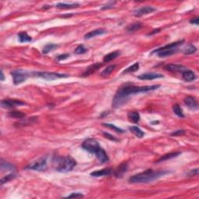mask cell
Listing matches in <instances>:
<instances>
[{
	"mask_svg": "<svg viewBox=\"0 0 199 199\" xmlns=\"http://www.w3.org/2000/svg\"><path fill=\"white\" fill-rule=\"evenodd\" d=\"M160 85L145 86V87H135V86H125L118 90L117 94L113 99L112 106L115 108H120L123 105L130 96L140 93H146L160 88Z\"/></svg>",
	"mask_w": 199,
	"mask_h": 199,
	"instance_id": "obj_1",
	"label": "cell"
},
{
	"mask_svg": "<svg viewBox=\"0 0 199 199\" xmlns=\"http://www.w3.org/2000/svg\"><path fill=\"white\" fill-rule=\"evenodd\" d=\"M82 147L90 153L95 154L98 160L101 163H105L109 160V157L107 153L104 151V149L101 146L100 143L95 139H87L86 141L83 142Z\"/></svg>",
	"mask_w": 199,
	"mask_h": 199,
	"instance_id": "obj_2",
	"label": "cell"
},
{
	"mask_svg": "<svg viewBox=\"0 0 199 199\" xmlns=\"http://www.w3.org/2000/svg\"><path fill=\"white\" fill-rule=\"evenodd\" d=\"M167 171H154L153 170H147L142 173H139L129 178V183L139 184V183H149L157 180L158 178L166 174Z\"/></svg>",
	"mask_w": 199,
	"mask_h": 199,
	"instance_id": "obj_3",
	"label": "cell"
},
{
	"mask_svg": "<svg viewBox=\"0 0 199 199\" xmlns=\"http://www.w3.org/2000/svg\"><path fill=\"white\" fill-rule=\"evenodd\" d=\"M56 167L55 169L61 173L70 172L76 166V161L72 157L67 156L60 157L56 159Z\"/></svg>",
	"mask_w": 199,
	"mask_h": 199,
	"instance_id": "obj_4",
	"label": "cell"
},
{
	"mask_svg": "<svg viewBox=\"0 0 199 199\" xmlns=\"http://www.w3.org/2000/svg\"><path fill=\"white\" fill-rule=\"evenodd\" d=\"M34 76L40 77L46 80H55V79H62V78L69 77V75L62 74V73H57V72H33Z\"/></svg>",
	"mask_w": 199,
	"mask_h": 199,
	"instance_id": "obj_5",
	"label": "cell"
},
{
	"mask_svg": "<svg viewBox=\"0 0 199 199\" xmlns=\"http://www.w3.org/2000/svg\"><path fill=\"white\" fill-rule=\"evenodd\" d=\"M11 75L12 76L13 83H14L15 85L20 84V83H23L29 77L28 72H26V71L23 70V69L13 70L12 72H11Z\"/></svg>",
	"mask_w": 199,
	"mask_h": 199,
	"instance_id": "obj_6",
	"label": "cell"
},
{
	"mask_svg": "<svg viewBox=\"0 0 199 199\" xmlns=\"http://www.w3.org/2000/svg\"><path fill=\"white\" fill-rule=\"evenodd\" d=\"M48 163H47V160L45 157L41 158L38 160L35 161L33 163H30V165L26 166L25 169L32 170L36 171H44L47 169Z\"/></svg>",
	"mask_w": 199,
	"mask_h": 199,
	"instance_id": "obj_7",
	"label": "cell"
},
{
	"mask_svg": "<svg viewBox=\"0 0 199 199\" xmlns=\"http://www.w3.org/2000/svg\"><path fill=\"white\" fill-rule=\"evenodd\" d=\"M26 103L19 100H16V99H7V100H3L1 102V105L3 108H12L16 107H19V106L25 105Z\"/></svg>",
	"mask_w": 199,
	"mask_h": 199,
	"instance_id": "obj_8",
	"label": "cell"
},
{
	"mask_svg": "<svg viewBox=\"0 0 199 199\" xmlns=\"http://www.w3.org/2000/svg\"><path fill=\"white\" fill-rule=\"evenodd\" d=\"M156 9L155 8L152 7V6H149V5H146V6H144V7L139 8L137 10L134 11V15L137 17H139V16H144V15L149 14V13H151V12H154Z\"/></svg>",
	"mask_w": 199,
	"mask_h": 199,
	"instance_id": "obj_9",
	"label": "cell"
},
{
	"mask_svg": "<svg viewBox=\"0 0 199 199\" xmlns=\"http://www.w3.org/2000/svg\"><path fill=\"white\" fill-rule=\"evenodd\" d=\"M164 69L170 72H183L187 69V67H185L182 65H177V64H169L164 66Z\"/></svg>",
	"mask_w": 199,
	"mask_h": 199,
	"instance_id": "obj_10",
	"label": "cell"
},
{
	"mask_svg": "<svg viewBox=\"0 0 199 199\" xmlns=\"http://www.w3.org/2000/svg\"><path fill=\"white\" fill-rule=\"evenodd\" d=\"M163 77V76L162 74L155 73V72H147V73H144V74L138 76V78L142 80H153V79H160V78Z\"/></svg>",
	"mask_w": 199,
	"mask_h": 199,
	"instance_id": "obj_11",
	"label": "cell"
},
{
	"mask_svg": "<svg viewBox=\"0 0 199 199\" xmlns=\"http://www.w3.org/2000/svg\"><path fill=\"white\" fill-rule=\"evenodd\" d=\"M114 173V171L111 168H106V169L101 170H97L94 171L90 173V175L93 177H105L109 176Z\"/></svg>",
	"mask_w": 199,
	"mask_h": 199,
	"instance_id": "obj_12",
	"label": "cell"
},
{
	"mask_svg": "<svg viewBox=\"0 0 199 199\" xmlns=\"http://www.w3.org/2000/svg\"><path fill=\"white\" fill-rule=\"evenodd\" d=\"M184 101V104H186L190 109L194 110V109H197V108H198L197 102L194 97H190V96H187V97H185Z\"/></svg>",
	"mask_w": 199,
	"mask_h": 199,
	"instance_id": "obj_13",
	"label": "cell"
},
{
	"mask_svg": "<svg viewBox=\"0 0 199 199\" xmlns=\"http://www.w3.org/2000/svg\"><path fill=\"white\" fill-rule=\"evenodd\" d=\"M178 51L177 48H171V49L167 50H161V51H158L156 53H157V55L160 58H165V57L170 56V55H173L175 53Z\"/></svg>",
	"mask_w": 199,
	"mask_h": 199,
	"instance_id": "obj_14",
	"label": "cell"
},
{
	"mask_svg": "<svg viewBox=\"0 0 199 199\" xmlns=\"http://www.w3.org/2000/svg\"><path fill=\"white\" fill-rule=\"evenodd\" d=\"M182 76H183V79H184L185 81L187 82L194 81V79H196L195 73L193 71L189 70V69H187L186 71L182 72Z\"/></svg>",
	"mask_w": 199,
	"mask_h": 199,
	"instance_id": "obj_15",
	"label": "cell"
},
{
	"mask_svg": "<svg viewBox=\"0 0 199 199\" xmlns=\"http://www.w3.org/2000/svg\"><path fill=\"white\" fill-rule=\"evenodd\" d=\"M101 63H95L94 65H91L90 66H89L87 69V70L85 71L83 73V76H90L91 74L94 73L97 70H98V69H100V67L101 66Z\"/></svg>",
	"mask_w": 199,
	"mask_h": 199,
	"instance_id": "obj_16",
	"label": "cell"
},
{
	"mask_svg": "<svg viewBox=\"0 0 199 199\" xmlns=\"http://www.w3.org/2000/svg\"><path fill=\"white\" fill-rule=\"evenodd\" d=\"M128 170V163H123L121 164L118 167V169L114 172V174L116 177H121L124 173L127 171Z\"/></svg>",
	"mask_w": 199,
	"mask_h": 199,
	"instance_id": "obj_17",
	"label": "cell"
},
{
	"mask_svg": "<svg viewBox=\"0 0 199 199\" xmlns=\"http://www.w3.org/2000/svg\"><path fill=\"white\" fill-rule=\"evenodd\" d=\"M106 33V30L104 29H97V30H92V31L89 32L87 34H85L84 37L85 39H90L93 38V37H95L99 35H102V34H104Z\"/></svg>",
	"mask_w": 199,
	"mask_h": 199,
	"instance_id": "obj_18",
	"label": "cell"
},
{
	"mask_svg": "<svg viewBox=\"0 0 199 199\" xmlns=\"http://www.w3.org/2000/svg\"><path fill=\"white\" fill-rule=\"evenodd\" d=\"M121 55V51H113V52L109 53L107 55H105L104 58V62H111V61L114 60L116 58H118L119 55Z\"/></svg>",
	"mask_w": 199,
	"mask_h": 199,
	"instance_id": "obj_19",
	"label": "cell"
},
{
	"mask_svg": "<svg viewBox=\"0 0 199 199\" xmlns=\"http://www.w3.org/2000/svg\"><path fill=\"white\" fill-rule=\"evenodd\" d=\"M128 118L130 122L132 123H138L140 120V115H139V112L137 111H131L128 114Z\"/></svg>",
	"mask_w": 199,
	"mask_h": 199,
	"instance_id": "obj_20",
	"label": "cell"
},
{
	"mask_svg": "<svg viewBox=\"0 0 199 199\" xmlns=\"http://www.w3.org/2000/svg\"><path fill=\"white\" fill-rule=\"evenodd\" d=\"M18 39H19V42L24 43V42H30L32 41V37L27 34L26 32H20L18 34Z\"/></svg>",
	"mask_w": 199,
	"mask_h": 199,
	"instance_id": "obj_21",
	"label": "cell"
},
{
	"mask_svg": "<svg viewBox=\"0 0 199 199\" xmlns=\"http://www.w3.org/2000/svg\"><path fill=\"white\" fill-rule=\"evenodd\" d=\"M180 154V152H176V153H171L166 154V155L163 156L160 159H159L158 160H157L156 163H160L162 162V161L168 160H170V159H173L174 158V157L178 156Z\"/></svg>",
	"mask_w": 199,
	"mask_h": 199,
	"instance_id": "obj_22",
	"label": "cell"
},
{
	"mask_svg": "<svg viewBox=\"0 0 199 199\" xmlns=\"http://www.w3.org/2000/svg\"><path fill=\"white\" fill-rule=\"evenodd\" d=\"M129 130H130L136 137L139 138V139L143 138V136H145L144 132L139 129V127H137V126H131V127H129Z\"/></svg>",
	"mask_w": 199,
	"mask_h": 199,
	"instance_id": "obj_23",
	"label": "cell"
},
{
	"mask_svg": "<svg viewBox=\"0 0 199 199\" xmlns=\"http://www.w3.org/2000/svg\"><path fill=\"white\" fill-rule=\"evenodd\" d=\"M79 3H65V2H59L56 5V7L58 9H72V8L78 7Z\"/></svg>",
	"mask_w": 199,
	"mask_h": 199,
	"instance_id": "obj_24",
	"label": "cell"
},
{
	"mask_svg": "<svg viewBox=\"0 0 199 199\" xmlns=\"http://www.w3.org/2000/svg\"><path fill=\"white\" fill-rule=\"evenodd\" d=\"M1 170H2V171H14L15 167L14 166L12 165V164L9 163L5 162V161L2 160V162H1Z\"/></svg>",
	"mask_w": 199,
	"mask_h": 199,
	"instance_id": "obj_25",
	"label": "cell"
},
{
	"mask_svg": "<svg viewBox=\"0 0 199 199\" xmlns=\"http://www.w3.org/2000/svg\"><path fill=\"white\" fill-rule=\"evenodd\" d=\"M142 27V23H132V24H130L127 28H126V30L129 33H132V32L137 31L138 30Z\"/></svg>",
	"mask_w": 199,
	"mask_h": 199,
	"instance_id": "obj_26",
	"label": "cell"
},
{
	"mask_svg": "<svg viewBox=\"0 0 199 199\" xmlns=\"http://www.w3.org/2000/svg\"><path fill=\"white\" fill-rule=\"evenodd\" d=\"M115 68H116V65H109V66H108V67L106 68L105 69H104V70L102 71V72H101V76H109V75L111 74V72H112L113 71L115 70Z\"/></svg>",
	"mask_w": 199,
	"mask_h": 199,
	"instance_id": "obj_27",
	"label": "cell"
},
{
	"mask_svg": "<svg viewBox=\"0 0 199 199\" xmlns=\"http://www.w3.org/2000/svg\"><path fill=\"white\" fill-rule=\"evenodd\" d=\"M139 62H136V63H135L134 65H132V66H130V67L127 68V69H125V70L123 71V74H126V73H131V72H136V71H137L138 69H139Z\"/></svg>",
	"mask_w": 199,
	"mask_h": 199,
	"instance_id": "obj_28",
	"label": "cell"
},
{
	"mask_svg": "<svg viewBox=\"0 0 199 199\" xmlns=\"http://www.w3.org/2000/svg\"><path fill=\"white\" fill-rule=\"evenodd\" d=\"M16 177V173H9V174H7L6 176L3 177L1 179V184H4L5 183H6V182H9L10 181V180H13L15 177Z\"/></svg>",
	"mask_w": 199,
	"mask_h": 199,
	"instance_id": "obj_29",
	"label": "cell"
},
{
	"mask_svg": "<svg viewBox=\"0 0 199 199\" xmlns=\"http://www.w3.org/2000/svg\"><path fill=\"white\" fill-rule=\"evenodd\" d=\"M173 111L174 112L175 115H177V116L180 117V118H184V117L181 108H180V105H178V104H174V105L173 106Z\"/></svg>",
	"mask_w": 199,
	"mask_h": 199,
	"instance_id": "obj_30",
	"label": "cell"
},
{
	"mask_svg": "<svg viewBox=\"0 0 199 199\" xmlns=\"http://www.w3.org/2000/svg\"><path fill=\"white\" fill-rule=\"evenodd\" d=\"M9 117H11V118H19V119H23V118L25 117V115L23 114V113L20 112V111H11V112H9Z\"/></svg>",
	"mask_w": 199,
	"mask_h": 199,
	"instance_id": "obj_31",
	"label": "cell"
},
{
	"mask_svg": "<svg viewBox=\"0 0 199 199\" xmlns=\"http://www.w3.org/2000/svg\"><path fill=\"white\" fill-rule=\"evenodd\" d=\"M58 48V45H56V44H48L47 45H45L44 47L42 52L44 53V54H48V52H50L51 51H52L54 48Z\"/></svg>",
	"mask_w": 199,
	"mask_h": 199,
	"instance_id": "obj_32",
	"label": "cell"
},
{
	"mask_svg": "<svg viewBox=\"0 0 199 199\" xmlns=\"http://www.w3.org/2000/svg\"><path fill=\"white\" fill-rule=\"evenodd\" d=\"M196 50H197V48H196L194 45H192V44H189L187 48L184 49V53L185 55H190V54H193V53L195 52Z\"/></svg>",
	"mask_w": 199,
	"mask_h": 199,
	"instance_id": "obj_33",
	"label": "cell"
},
{
	"mask_svg": "<svg viewBox=\"0 0 199 199\" xmlns=\"http://www.w3.org/2000/svg\"><path fill=\"white\" fill-rule=\"evenodd\" d=\"M103 125H104V126H105V127H107V128H109V129H113V130L115 131L116 132H118V133H123V132H124V130H122V129H119V128L116 127L115 125H112V124L104 123V124H103Z\"/></svg>",
	"mask_w": 199,
	"mask_h": 199,
	"instance_id": "obj_34",
	"label": "cell"
},
{
	"mask_svg": "<svg viewBox=\"0 0 199 199\" xmlns=\"http://www.w3.org/2000/svg\"><path fill=\"white\" fill-rule=\"evenodd\" d=\"M86 52H87V49L85 48L83 44L77 46L76 49H75V53L77 54V55H82V54H84Z\"/></svg>",
	"mask_w": 199,
	"mask_h": 199,
	"instance_id": "obj_35",
	"label": "cell"
},
{
	"mask_svg": "<svg viewBox=\"0 0 199 199\" xmlns=\"http://www.w3.org/2000/svg\"><path fill=\"white\" fill-rule=\"evenodd\" d=\"M33 120H34V118H26V121L23 120V121H21V122H19V123H17V124H18V125H19V126H21V125L24 126V125H30V124L33 123Z\"/></svg>",
	"mask_w": 199,
	"mask_h": 199,
	"instance_id": "obj_36",
	"label": "cell"
},
{
	"mask_svg": "<svg viewBox=\"0 0 199 199\" xmlns=\"http://www.w3.org/2000/svg\"><path fill=\"white\" fill-rule=\"evenodd\" d=\"M83 195L81 194V193H79V192H76V193H72L71 194H69V195L66 196L65 197H67V198H69V197H83Z\"/></svg>",
	"mask_w": 199,
	"mask_h": 199,
	"instance_id": "obj_37",
	"label": "cell"
},
{
	"mask_svg": "<svg viewBox=\"0 0 199 199\" xmlns=\"http://www.w3.org/2000/svg\"><path fill=\"white\" fill-rule=\"evenodd\" d=\"M116 3L115 2H108V4H106L105 5H104L102 8H101V9H111V8L114 6V5Z\"/></svg>",
	"mask_w": 199,
	"mask_h": 199,
	"instance_id": "obj_38",
	"label": "cell"
},
{
	"mask_svg": "<svg viewBox=\"0 0 199 199\" xmlns=\"http://www.w3.org/2000/svg\"><path fill=\"white\" fill-rule=\"evenodd\" d=\"M198 174V169L197 168H195V169L192 170L187 173V176L188 177H192V176H196V175Z\"/></svg>",
	"mask_w": 199,
	"mask_h": 199,
	"instance_id": "obj_39",
	"label": "cell"
},
{
	"mask_svg": "<svg viewBox=\"0 0 199 199\" xmlns=\"http://www.w3.org/2000/svg\"><path fill=\"white\" fill-rule=\"evenodd\" d=\"M69 57V54H64V55H58V56H57V60L62 61V60H64V59H66V58H68Z\"/></svg>",
	"mask_w": 199,
	"mask_h": 199,
	"instance_id": "obj_40",
	"label": "cell"
},
{
	"mask_svg": "<svg viewBox=\"0 0 199 199\" xmlns=\"http://www.w3.org/2000/svg\"><path fill=\"white\" fill-rule=\"evenodd\" d=\"M185 133L184 130H177L175 131L174 132L171 133V136H181V135H184Z\"/></svg>",
	"mask_w": 199,
	"mask_h": 199,
	"instance_id": "obj_41",
	"label": "cell"
},
{
	"mask_svg": "<svg viewBox=\"0 0 199 199\" xmlns=\"http://www.w3.org/2000/svg\"><path fill=\"white\" fill-rule=\"evenodd\" d=\"M104 136H105V138H108V139H111V140H113V141H118V139H116L115 137H114V136H111V135H110V134H108V133H105V132H104Z\"/></svg>",
	"mask_w": 199,
	"mask_h": 199,
	"instance_id": "obj_42",
	"label": "cell"
},
{
	"mask_svg": "<svg viewBox=\"0 0 199 199\" xmlns=\"http://www.w3.org/2000/svg\"><path fill=\"white\" fill-rule=\"evenodd\" d=\"M190 23H193V24L198 25V23H199V19H198V18H197V17L194 18V19H190Z\"/></svg>",
	"mask_w": 199,
	"mask_h": 199,
	"instance_id": "obj_43",
	"label": "cell"
},
{
	"mask_svg": "<svg viewBox=\"0 0 199 199\" xmlns=\"http://www.w3.org/2000/svg\"><path fill=\"white\" fill-rule=\"evenodd\" d=\"M160 29H156V30H154L153 32L150 33L149 34L151 35V34H155V33H158V32H160Z\"/></svg>",
	"mask_w": 199,
	"mask_h": 199,
	"instance_id": "obj_44",
	"label": "cell"
},
{
	"mask_svg": "<svg viewBox=\"0 0 199 199\" xmlns=\"http://www.w3.org/2000/svg\"><path fill=\"white\" fill-rule=\"evenodd\" d=\"M4 74H3V72H2V70L1 71V81H3L4 80Z\"/></svg>",
	"mask_w": 199,
	"mask_h": 199,
	"instance_id": "obj_45",
	"label": "cell"
}]
</instances>
